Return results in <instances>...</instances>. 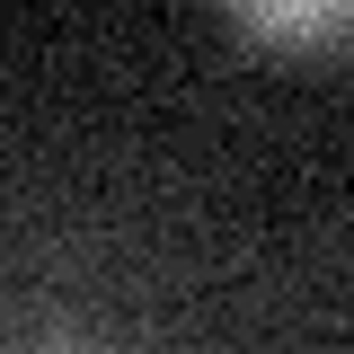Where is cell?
I'll return each instance as SVG.
<instances>
[{
    "label": "cell",
    "mask_w": 354,
    "mask_h": 354,
    "mask_svg": "<svg viewBox=\"0 0 354 354\" xmlns=\"http://www.w3.org/2000/svg\"><path fill=\"white\" fill-rule=\"evenodd\" d=\"M230 18L266 44H346L354 36V0H230Z\"/></svg>",
    "instance_id": "obj_1"
}]
</instances>
